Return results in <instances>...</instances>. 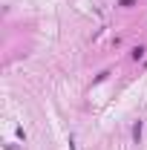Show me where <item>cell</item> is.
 <instances>
[{
    "instance_id": "cell-1",
    "label": "cell",
    "mask_w": 147,
    "mask_h": 150,
    "mask_svg": "<svg viewBox=\"0 0 147 150\" xmlns=\"http://www.w3.org/2000/svg\"><path fill=\"white\" fill-rule=\"evenodd\" d=\"M139 139H141V121H136V127H133V142L139 144Z\"/></svg>"
},
{
    "instance_id": "cell-2",
    "label": "cell",
    "mask_w": 147,
    "mask_h": 150,
    "mask_svg": "<svg viewBox=\"0 0 147 150\" xmlns=\"http://www.w3.org/2000/svg\"><path fill=\"white\" fill-rule=\"evenodd\" d=\"M141 55H144V46H136V49H133V61H139Z\"/></svg>"
}]
</instances>
